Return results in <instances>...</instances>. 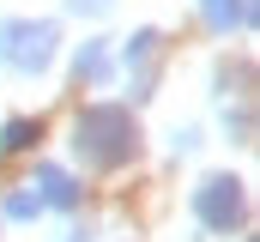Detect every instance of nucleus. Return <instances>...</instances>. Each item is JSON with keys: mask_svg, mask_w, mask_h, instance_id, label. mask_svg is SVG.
<instances>
[{"mask_svg": "<svg viewBox=\"0 0 260 242\" xmlns=\"http://www.w3.org/2000/svg\"><path fill=\"white\" fill-rule=\"evenodd\" d=\"M236 206H242V200H236V182H206L200 212H206L212 224H230V218H236Z\"/></svg>", "mask_w": 260, "mask_h": 242, "instance_id": "nucleus-2", "label": "nucleus"}, {"mask_svg": "<svg viewBox=\"0 0 260 242\" xmlns=\"http://www.w3.org/2000/svg\"><path fill=\"white\" fill-rule=\"evenodd\" d=\"M0 37H6V60H18V67H43L49 60V43H55L49 24H6Z\"/></svg>", "mask_w": 260, "mask_h": 242, "instance_id": "nucleus-1", "label": "nucleus"}, {"mask_svg": "<svg viewBox=\"0 0 260 242\" xmlns=\"http://www.w3.org/2000/svg\"><path fill=\"white\" fill-rule=\"evenodd\" d=\"M6 145H12V152H18V145H30V127H24V121H12V127H6Z\"/></svg>", "mask_w": 260, "mask_h": 242, "instance_id": "nucleus-3", "label": "nucleus"}]
</instances>
